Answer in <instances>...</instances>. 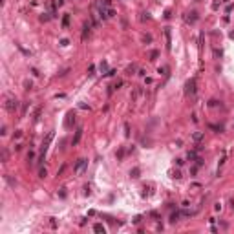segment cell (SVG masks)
Segmentation results:
<instances>
[{
  "label": "cell",
  "mask_w": 234,
  "mask_h": 234,
  "mask_svg": "<svg viewBox=\"0 0 234 234\" xmlns=\"http://www.w3.org/2000/svg\"><path fill=\"white\" fill-rule=\"evenodd\" d=\"M86 168H88V159H79L75 165V174H82Z\"/></svg>",
  "instance_id": "obj_1"
},
{
  "label": "cell",
  "mask_w": 234,
  "mask_h": 234,
  "mask_svg": "<svg viewBox=\"0 0 234 234\" xmlns=\"http://www.w3.org/2000/svg\"><path fill=\"white\" fill-rule=\"evenodd\" d=\"M185 93H187V97H192L196 93V79H190L189 82H187V90H185Z\"/></svg>",
  "instance_id": "obj_2"
},
{
  "label": "cell",
  "mask_w": 234,
  "mask_h": 234,
  "mask_svg": "<svg viewBox=\"0 0 234 234\" xmlns=\"http://www.w3.org/2000/svg\"><path fill=\"white\" fill-rule=\"evenodd\" d=\"M75 123V114L73 112H68V115H66V121H64V126L66 128H72V124Z\"/></svg>",
  "instance_id": "obj_3"
},
{
  "label": "cell",
  "mask_w": 234,
  "mask_h": 234,
  "mask_svg": "<svg viewBox=\"0 0 234 234\" xmlns=\"http://www.w3.org/2000/svg\"><path fill=\"white\" fill-rule=\"evenodd\" d=\"M6 108H7L9 112H15V110L18 108V103H17V99H9V101L6 103Z\"/></svg>",
  "instance_id": "obj_4"
},
{
  "label": "cell",
  "mask_w": 234,
  "mask_h": 234,
  "mask_svg": "<svg viewBox=\"0 0 234 234\" xmlns=\"http://www.w3.org/2000/svg\"><path fill=\"white\" fill-rule=\"evenodd\" d=\"M185 20H187V24H196V20H197V13H196V11H190V13H187Z\"/></svg>",
  "instance_id": "obj_5"
},
{
  "label": "cell",
  "mask_w": 234,
  "mask_h": 234,
  "mask_svg": "<svg viewBox=\"0 0 234 234\" xmlns=\"http://www.w3.org/2000/svg\"><path fill=\"white\" fill-rule=\"evenodd\" d=\"M80 137H82V128H77V130H75V137L72 139V145H73V146L80 141Z\"/></svg>",
  "instance_id": "obj_6"
},
{
  "label": "cell",
  "mask_w": 234,
  "mask_h": 234,
  "mask_svg": "<svg viewBox=\"0 0 234 234\" xmlns=\"http://www.w3.org/2000/svg\"><path fill=\"white\" fill-rule=\"evenodd\" d=\"M93 231H95V232H106V227H104L103 223H95V225H93Z\"/></svg>",
  "instance_id": "obj_7"
},
{
  "label": "cell",
  "mask_w": 234,
  "mask_h": 234,
  "mask_svg": "<svg viewBox=\"0 0 234 234\" xmlns=\"http://www.w3.org/2000/svg\"><path fill=\"white\" fill-rule=\"evenodd\" d=\"M135 70H137V66H135V64H132V66H128V68H126V75H132V73H134Z\"/></svg>",
  "instance_id": "obj_8"
},
{
  "label": "cell",
  "mask_w": 234,
  "mask_h": 234,
  "mask_svg": "<svg viewBox=\"0 0 234 234\" xmlns=\"http://www.w3.org/2000/svg\"><path fill=\"white\" fill-rule=\"evenodd\" d=\"M62 26H64V28L70 26V15H64V18H62Z\"/></svg>",
  "instance_id": "obj_9"
},
{
  "label": "cell",
  "mask_w": 234,
  "mask_h": 234,
  "mask_svg": "<svg viewBox=\"0 0 234 234\" xmlns=\"http://www.w3.org/2000/svg\"><path fill=\"white\" fill-rule=\"evenodd\" d=\"M192 137H194V141H197V143H199V141L203 139V134H201V132H196V134L192 135Z\"/></svg>",
  "instance_id": "obj_10"
},
{
  "label": "cell",
  "mask_w": 234,
  "mask_h": 234,
  "mask_svg": "<svg viewBox=\"0 0 234 234\" xmlns=\"http://www.w3.org/2000/svg\"><path fill=\"white\" fill-rule=\"evenodd\" d=\"M7 159H9V154H7V150H2V163H7Z\"/></svg>",
  "instance_id": "obj_11"
},
{
  "label": "cell",
  "mask_w": 234,
  "mask_h": 234,
  "mask_svg": "<svg viewBox=\"0 0 234 234\" xmlns=\"http://www.w3.org/2000/svg\"><path fill=\"white\" fill-rule=\"evenodd\" d=\"M90 35V26H84V33H82V39H86Z\"/></svg>",
  "instance_id": "obj_12"
},
{
  "label": "cell",
  "mask_w": 234,
  "mask_h": 234,
  "mask_svg": "<svg viewBox=\"0 0 234 234\" xmlns=\"http://www.w3.org/2000/svg\"><path fill=\"white\" fill-rule=\"evenodd\" d=\"M130 176H132V177H139V168H134V170L130 172Z\"/></svg>",
  "instance_id": "obj_13"
},
{
  "label": "cell",
  "mask_w": 234,
  "mask_h": 234,
  "mask_svg": "<svg viewBox=\"0 0 234 234\" xmlns=\"http://www.w3.org/2000/svg\"><path fill=\"white\" fill-rule=\"evenodd\" d=\"M179 220V212H174L172 216H170V221H177Z\"/></svg>",
  "instance_id": "obj_14"
},
{
  "label": "cell",
  "mask_w": 234,
  "mask_h": 234,
  "mask_svg": "<svg viewBox=\"0 0 234 234\" xmlns=\"http://www.w3.org/2000/svg\"><path fill=\"white\" fill-rule=\"evenodd\" d=\"M40 20H42V22H48V20H49V17H48V13H44V15L40 17Z\"/></svg>",
  "instance_id": "obj_15"
},
{
  "label": "cell",
  "mask_w": 234,
  "mask_h": 234,
  "mask_svg": "<svg viewBox=\"0 0 234 234\" xmlns=\"http://www.w3.org/2000/svg\"><path fill=\"white\" fill-rule=\"evenodd\" d=\"M46 174H48V172H46V168H40V172H39L40 177H46Z\"/></svg>",
  "instance_id": "obj_16"
},
{
  "label": "cell",
  "mask_w": 234,
  "mask_h": 234,
  "mask_svg": "<svg viewBox=\"0 0 234 234\" xmlns=\"http://www.w3.org/2000/svg\"><path fill=\"white\" fill-rule=\"evenodd\" d=\"M156 57H157V51H152L150 53V60H156Z\"/></svg>",
  "instance_id": "obj_17"
},
{
  "label": "cell",
  "mask_w": 234,
  "mask_h": 234,
  "mask_svg": "<svg viewBox=\"0 0 234 234\" xmlns=\"http://www.w3.org/2000/svg\"><path fill=\"white\" fill-rule=\"evenodd\" d=\"M234 9V4H229V6H227V9H225V11H227V13H231V11H232Z\"/></svg>",
  "instance_id": "obj_18"
},
{
  "label": "cell",
  "mask_w": 234,
  "mask_h": 234,
  "mask_svg": "<svg viewBox=\"0 0 234 234\" xmlns=\"http://www.w3.org/2000/svg\"><path fill=\"white\" fill-rule=\"evenodd\" d=\"M33 157H35L33 152H28V161H33Z\"/></svg>",
  "instance_id": "obj_19"
},
{
  "label": "cell",
  "mask_w": 234,
  "mask_h": 234,
  "mask_svg": "<svg viewBox=\"0 0 234 234\" xmlns=\"http://www.w3.org/2000/svg\"><path fill=\"white\" fill-rule=\"evenodd\" d=\"M231 39H234V31H231Z\"/></svg>",
  "instance_id": "obj_20"
}]
</instances>
